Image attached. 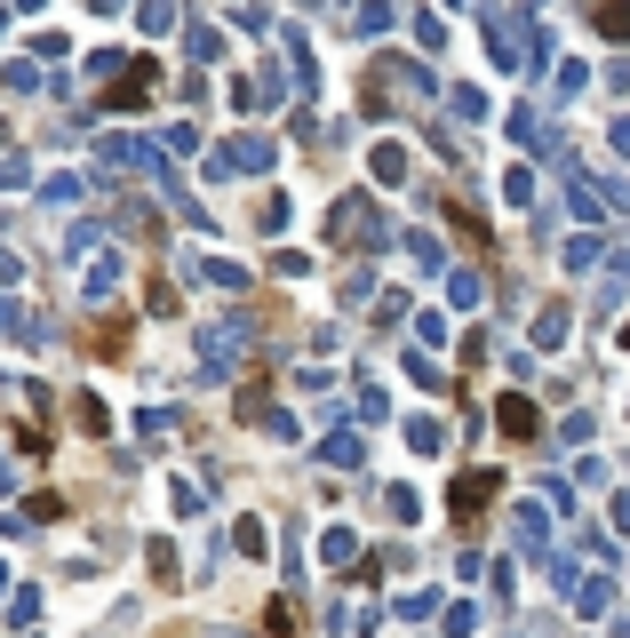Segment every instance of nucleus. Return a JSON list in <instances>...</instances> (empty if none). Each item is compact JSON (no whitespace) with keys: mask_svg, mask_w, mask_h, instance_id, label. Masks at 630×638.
Returning a JSON list of instances; mask_svg holds the SVG:
<instances>
[{"mask_svg":"<svg viewBox=\"0 0 630 638\" xmlns=\"http://www.w3.org/2000/svg\"><path fill=\"white\" fill-rule=\"evenodd\" d=\"M487 495H495V472H471V479H463V487H455V511H463V519H471V511H479V502H487Z\"/></svg>","mask_w":630,"mask_h":638,"instance_id":"f257e3e1","label":"nucleus"},{"mask_svg":"<svg viewBox=\"0 0 630 638\" xmlns=\"http://www.w3.org/2000/svg\"><path fill=\"white\" fill-rule=\"evenodd\" d=\"M144 96H152V73H144V64H137L128 80H112V105H144Z\"/></svg>","mask_w":630,"mask_h":638,"instance_id":"f03ea898","label":"nucleus"},{"mask_svg":"<svg viewBox=\"0 0 630 638\" xmlns=\"http://www.w3.org/2000/svg\"><path fill=\"white\" fill-rule=\"evenodd\" d=\"M590 24H599L607 41H630V9H615V0H607V9H590Z\"/></svg>","mask_w":630,"mask_h":638,"instance_id":"7ed1b4c3","label":"nucleus"},{"mask_svg":"<svg viewBox=\"0 0 630 638\" xmlns=\"http://www.w3.org/2000/svg\"><path fill=\"white\" fill-rule=\"evenodd\" d=\"M503 431H519V440H526V431H535V408H526V399H503Z\"/></svg>","mask_w":630,"mask_h":638,"instance_id":"20e7f679","label":"nucleus"}]
</instances>
